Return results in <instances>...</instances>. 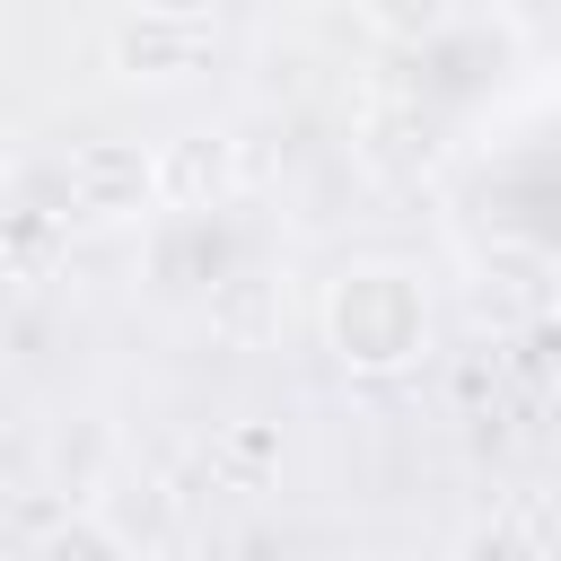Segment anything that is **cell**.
I'll return each mask as SVG.
<instances>
[{
	"mask_svg": "<svg viewBox=\"0 0 561 561\" xmlns=\"http://www.w3.org/2000/svg\"><path fill=\"white\" fill-rule=\"evenodd\" d=\"M61 193H70V219H131L158 202V158L140 140H79L61 167Z\"/></svg>",
	"mask_w": 561,
	"mask_h": 561,
	"instance_id": "obj_3",
	"label": "cell"
},
{
	"mask_svg": "<svg viewBox=\"0 0 561 561\" xmlns=\"http://www.w3.org/2000/svg\"><path fill=\"white\" fill-rule=\"evenodd\" d=\"M210 53H219V26L202 9H131L114 26V70L149 79V88H175V79L210 70Z\"/></svg>",
	"mask_w": 561,
	"mask_h": 561,
	"instance_id": "obj_2",
	"label": "cell"
},
{
	"mask_svg": "<svg viewBox=\"0 0 561 561\" xmlns=\"http://www.w3.org/2000/svg\"><path fill=\"white\" fill-rule=\"evenodd\" d=\"M324 342H333L342 368H368V377L421 359V342H430L421 280L394 272V263H359V272H342L333 298H324Z\"/></svg>",
	"mask_w": 561,
	"mask_h": 561,
	"instance_id": "obj_1",
	"label": "cell"
},
{
	"mask_svg": "<svg viewBox=\"0 0 561 561\" xmlns=\"http://www.w3.org/2000/svg\"><path fill=\"white\" fill-rule=\"evenodd\" d=\"M359 9H368V26L394 35V44H421V35L447 26V0H359Z\"/></svg>",
	"mask_w": 561,
	"mask_h": 561,
	"instance_id": "obj_5",
	"label": "cell"
},
{
	"mask_svg": "<svg viewBox=\"0 0 561 561\" xmlns=\"http://www.w3.org/2000/svg\"><path fill=\"white\" fill-rule=\"evenodd\" d=\"M228 184H237V149L219 131H193V140L158 149V202L167 210H219Z\"/></svg>",
	"mask_w": 561,
	"mask_h": 561,
	"instance_id": "obj_4",
	"label": "cell"
}]
</instances>
